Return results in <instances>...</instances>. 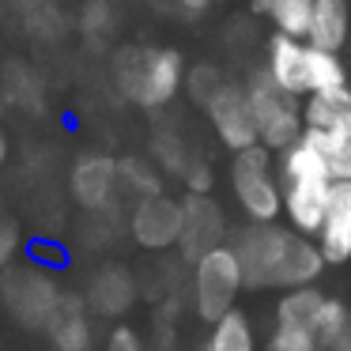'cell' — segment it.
<instances>
[{"instance_id": "12", "label": "cell", "mask_w": 351, "mask_h": 351, "mask_svg": "<svg viewBox=\"0 0 351 351\" xmlns=\"http://www.w3.org/2000/svg\"><path fill=\"white\" fill-rule=\"evenodd\" d=\"M129 234L140 250H152V253L178 245V234H182V200L167 197V193L140 197L129 215Z\"/></svg>"}, {"instance_id": "18", "label": "cell", "mask_w": 351, "mask_h": 351, "mask_svg": "<svg viewBox=\"0 0 351 351\" xmlns=\"http://www.w3.org/2000/svg\"><path fill=\"white\" fill-rule=\"evenodd\" d=\"M325 291L321 287H291L280 291L276 298V325H287V328H302V332L313 336V325H317V313L325 306Z\"/></svg>"}, {"instance_id": "10", "label": "cell", "mask_w": 351, "mask_h": 351, "mask_svg": "<svg viewBox=\"0 0 351 351\" xmlns=\"http://www.w3.org/2000/svg\"><path fill=\"white\" fill-rule=\"evenodd\" d=\"M227 245V215L212 193H185L182 200V234L178 253L185 265H197L204 253Z\"/></svg>"}, {"instance_id": "4", "label": "cell", "mask_w": 351, "mask_h": 351, "mask_svg": "<svg viewBox=\"0 0 351 351\" xmlns=\"http://www.w3.org/2000/svg\"><path fill=\"white\" fill-rule=\"evenodd\" d=\"M114 87L129 102L144 110H159L182 91L185 61L178 49H152V46H125L110 61Z\"/></svg>"}, {"instance_id": "7", "label": "cell", "mask_w": 351, "mask_h": 351, "mask_svg": "<svg viewBox=\"0 0 351 351\" xmlns=\"http://www.w3.org/2000/svg\"><path fill=\"white\" fill-rule=\"evenodd\" d=\"M245 291L242 283V268H238L234 250L219 245V250L204 253L193 265V280H189V298H193V313L204 325H215L223 313L238 310V295Z\"/></svg>"}, {"instance_id": "28", "label": "cell", "mask_w": 351, "mask_h": 351, "mask_svg": "<svg viewBox=\"0 0 351 351\" xmlns=\"http://www.w3.org/2000/svg\"><path fill=\"white\" fill-rule=\"evenodd\" d=\"M223 80H227V76H223L215 64H197V69L189 72V95H193V102H197V106H204V102L223 87Z\"/></svg>"}, {"instance_id": "1", "label": "cell", "mask_w": 351, "mask_h": 351, "mask_svg": "<svg viewBox=\"0 0 351 351\" xmlns=\"http://www.w3.org/2000/svg\"><path fill=\"white\" fill-rule=\"evenodd\" d=\"M230 250L242 268L245 291H291V287H310L325 272L317 242L310 234H298L295 227L280 223H245L234 238Z\"/></svg>"}, {"instance_id": "26", "label": "cell", "mask_w": 351, "mask_h": 351, "mask_svg": "<svg viewBox=\"0 0 351 351\" xmlns=\"http://www.w3.org/2000/svg\"><path fill=\"white\" fill-rule=\"evenodd\" d=\"M114 23H117V16H114V4H110V0H87L84 8H80V31L91 42L110 38V34H114Z\"/></svg>"}, {"instance_id": "16", "label": "cell", "mask_w": 351, "mask_h": 351, "mask_svg": "<svg viewBox=\"0 0 351 351\" xmlns=\"http://www.w3.org/2000/svg\"><path fill=\"white\" fill-rule=\"evenodd\" d=\"M313 242H317L325 265H348L351 261V182L332 185L325 219H321Z\"/></svg>"}, {"instance_id": "5", "label": "cell", "mask_w": 351, "mask_h": 351, "mask_svg": "<svg viewBox=\"0 0 351 351\" xmlns=\"http://www.w3.org/2000/svg\"><path fill=\"white\" fill-rule=\"evenodd\" d=\"M302 140L336 182H351V84L302 99Z\"/></svg>"}, {"instance_id": "17", "label": "cell", "mask_w": 351, "mask_h": 351, "mask_svg": "<svg viewBox=\"0 0 351 351\" xmlns=\"http://www.w3.org/2000/svg\"><path fill=\"white\" fill-rule=\"evenodd\" d=\"M351 31V0H313V23H310V38L313 46L340 53Z\"/></svg>"}, {"instance_id": "30", "label": "cell", "mask_w": 351, "mask_h": 351, "mask_svg": "<svg viewBox=\"0 0 351 351\" xmlns=\"http://www.w3.org/2000/svg\"><path fill=\"white\" fill-rule=\"evenodd\" d=\"M106 351H147V343L140 340V332H136V328L117 325L114 332H110V340H106Z\"/></svg>"}, {"instance_id": "29", "label": "cell", "mask_w": 351, "mask_h": 351, "mask_svg": "<svg viewBox=\"0 0 351 351\" xmlns=\"http://www.w3.org/2000/svg\"><path fill=\"white\" fill-rule=\"evenodd\" d=\"M19 250H23V234H19V227L12 219H0V272L19 257Z\"/></svg>"}, {"instance_id": "22", "label": "cell", "mask_w": 351, "mask_h": 351, "mask_svg": "<svg viewBox=\"0 0 351 351\" xmlns=\"http://www.w3.org/2000/svg\"><path fill=\"white\" fill-rule=\"evenodd\" d=\"M261 12L272 19L276 34H287V38H310L313 0H268Z\"/></svg>"}, {"instance_id": "21", "label": "cell", "mask_w": 351, "mask_h": 351, "mask_svg": "<svg viewBox=\"0 0 351 351\" xmlns=\"http://www.w3.org/2000/svg\"><path fill=\"white\" fill-rule=\"evenodd\" d=\"M19 19L31 31V38L38 42H61L64 31H69V19L57 8V0H16Z\"/></svg>"}, {"instance_id": "25", "label": "cell", "mask_w": 351, "mask_h": 351, "mask_svg": "<svg viewBox=\"0 0 351 351\" xmlns=\"http://www.w3.org/2000/svg\"><path fill=\"white\" fill-rule=\"evenodd\" d=\"M152 155L167 174H178V178H182L185 170H189V162H193L178 132H155L152 136Z\"/></svg>"}, {"instance_id": "27", "label": "cell", "mask_w": 351, "mask_h": 351, "mask_svg": "<svg viewBox=\"0 0 351 351\" xmlns=\"http://www.w3.org/2000/svg\"><path fill=\"white\" fill-rule=\"evenodd\" d=\"M265 351H321L317 340L302 328H287V325H272L265 340Z\"/></svg>"}, {"instance_id": "8", "label": "cell", "mask_w": 351, "mask_h": 351, "mask_svg": "<svg viewBox=\"0 0 351 351\" xmlns=\"http://www.w3.org/2000/svg\"><path fill=\"white\" fill-rule=\"evenodd\" d=\"M245 95H250V110H253V125H257L261 147L280 155L283 147H291L302 136V99L280 91L265 76V69H257L245 80Z\"/></svg>"}, {"instance_id": "14", "label": "cell", "mask_w": 351, "mask_h": 351, "mask_svg": "<svg viewBox=\"0 0 351 351\" xmlns=\"http://www.w3.org/2000/svg\"><path fill=\"white\" fill-rule=\"evenodd\" d=\"M69 189L84 212H114L117 208V159L110 155H80L69 174Z\"/></svg>"}, {"instance_id": "23", "label": "cell", "mask_w": 351, "mask_h": 351, "mask_svg": "<svg viewBox=\"0 0 351 351\" xmlns=\"http://www.w3.org/2000/svg\"><path fill=\"white\" fill-rule=\"evenodd\" d=\"M4 95H8V102H16L19 110H31V114L46 106V87H42V80L34 76V69H27L19 61H12L4 69Z\"/></svg>"}, {"instance_id": "3", "label": "cell", "mask_w": 351, "mask_h": 351, "mask_svg": "<svg viewBox=\"0 0 351 351\" xmlns=\"http://www.w3.org/2000/svg\"><path fill=\"white\" fill-rule=\"evenodd\" d=\"M265 76L295 99L348 84V69H343L340 53H328L306 38H287L276 31L265 46Z\"/></svg>"}, {"instance_id": "24", "label": "cell", "mask_w": 351, "mask_h": 351, "mask_svg": "<svg viewBox=\"0 0 351 351\" xmlns=\"http://www.w3.org/2000/svg\"><path fill=\"white\" fill-rule=\"evenodd\" d=\"M117 182H121L125 193H132V197H155V193H162V182H159V170L152 167V162L136 159V155H129V159H117Z\"/></svg>"}, {"instance_id": "11", "label": "cell", "mask_w": 351, "mask_h": 351, "mask_svg": "<svg viewBox=\"0 0 351 351\" xmlns=\"http://www.w3.org/2000/svg\"><path fill=\"white\" fill-rule=\"evenodd\" d=\"M204 114H208V121H212L219 144L227 147L230 155L257 144V125H253V110H250L245 84L223 80V87L204 102Z\"/></svg>"}, {"instance_id": "2", "label": "cell", "mask_w": 351, "mask_h": 351, "mask_svg": "<svg viewBox=\"0 0 351 351\" xmlns=\"http://www.w3.org/2000/svg\"><path fill=\"white\" fill-rule=\"evenodd\" d=\"M276 174H280V200H283V219H287V227H295L298 234L313 238L321 219H325V208H328V197H332L336 178L328 174L321 155L302 136L276 155Z\"/></svg>"}, {"instance_id": "33", "label": "cell", "mask_w": 351, "mask_h": 351, "mask_svg": "<svg viewBox=\"0 0 351 351\" xmlns=\"http://www.w3.org/2000/svg\"><path fill=\"white\" fill-rule=\"evenodd\" d=\"M8 159V136H4V129H0V162Z\"/></svg>"}, {"instance_id": "32", "label": "cell", "mask_w": 351, "mask_h": 351, "mask_svg": "<svg viewBox=\"0 0 351 351\" xmlns=\"http://www.w3.org/2000/svg\"><path fill=\"white\" fill-rule=\"evenodd\" d=\"M208 4H212V0H174V8L189 12V16H193V12H204Z\"/></svg>"}, {"instance_id": "19", "label": "cell", "mask_w": 351, "mask_h": 351, "mask_svg": "<svg viewBox=\"0 0 351 351\" xmlns=\"http://www.w3.org/2000/svg\"><path fill=\"white\" fill-rule=\"evenodd\" d=\"M313 340L321 351H351V306L343 298L328 295L313 325Z\"/></svg>"}, {"instance_id": "6", "label": "cell", "mask_w": 351, "mask_h": 351, "mask_svg": "<svg viewBox=\"0 0 351 351\" xmlns=\"http://www.w3.org/2000/svg\"><path fill=\"white\" fill-rule=\"evenodd\" d=\"M230 193L250 223H276L283 215L280 174H276V152L253 144L230 155Z\"/></svg>"}, {"instance_id": "13", "label": "cell", "mask_w": 351, "mask_h": 351, "mask_svg": "<svg viewBox=\"0 0 351 351\" xmlns=\"http://www.w3.org/2000/svg\"><path fill=\"white\" fill-rule=\"evenodd\" d=\"M140 298V287H136V276L129 272L125 265L117 261H106L99 265L91 276H87V291H84V302L95 317H106V321H117L136 306Z\"/></svg>"}, {"instance_id": "31", "label": "cell", "mask_w": 351, "mask_h": 351, "mask_svg": "<svg viewBox=\"0 0 351 351\" xmlns=\"http://www.w3.org/2000/svg\"><path fill=\"white\" fill-rule=\"evenodd\" d=\"M182 178H185V189H189V193H212V167H208V162L193 159L189 170H185Z\"/></svg>"}, {"instance_id": "15", "label": "cell", "mask_w": 351, "mask_h": 351, "mask_svg": "<svg viewBox=\"0 0 351 351\" xmlns=\"http://www.w3.org/2000/svg\"><path fill=\"white\" fill-rule=\"evenodd\" d=\"M42 332L49 336L57 351H91L95 348V336H91V310H87L84 295L76 291H61L53 313L46 317Z\"/></svg>"}, {"instance_id": "9", "label": "cell", "mask_w": 351, "mask_h": 351, "mask_svg": "<svg viewBox=\"0 0 351 351\" xmlns=\"http://www.w3.org/2000/svg\"><path fill=\"white\" fill-rule=\"evenodd\" d=\"M61 280L53 268L46 265H19V268H4L0 272V302L23 328H42L46 317L53 313L57 298H61Z\"/></svg>"}, {"instance_id": "20", "label": "cell", "mask_w": 351, "mask_h": 351, "mask_svg": "<svg viewBox=\"0 0 351 351\" xmlns=\"http://www.w3.org/2000/svg\"><path fill=\"white\" fill-rule=\"evenodd\" d=\"M204 351H257V332L245 310H230L212 325Z\"/></svg>"}, {"instance_id": "34", "label": "cell", "mask_w": 351, "mask_h": 351, "mask_svg": "<svg viewBox=\"0 0 351 351\" xmlns=\"http://www.w3.org/2000/svg\"><path fill=\"white\" fill-rule=\"evenodd\" d=\"M253 4H257V8H265V4H268V0H253Z\"/></svg>"}]
</instances>
